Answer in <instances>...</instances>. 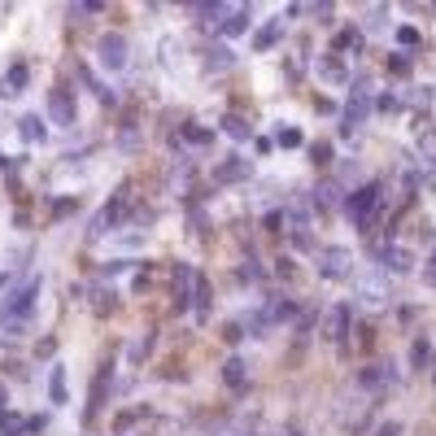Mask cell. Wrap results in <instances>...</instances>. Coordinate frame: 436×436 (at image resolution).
<instances>
[{
	"mask_svg": "<svg viewBox=\"0 0 436 436\" xmlns=\"http://www.w3.org/2000/svg\"><path fill=\"white\" fill-rule=\"evenodd\" d=\"M340 205H345V218L358 231H371L375 218H380V205H384V188L380 183H362V188H353Z\"/></svg>",
	"mask_w": 436,
	"mask_h": 436,
	"instance_id": "obj_1",
	"label": "cell"
},
{
	"mask_svg": "<svg viewBox=\"0 0 436 436\" xmlns=\"http://www.w3.org/2000/svg\"><path fill=\"white\" fill-rule=\"evenodd\" d=\"M40 288H44V279L40 275H31L22 288L9 292V301L0 305V327H14L9 336H22V327H27L31 319V310H35V297H40Z\"/></svg>",
	"mask_w": 436,
	"mask_h": 436,
	"instance_id": "obj_2",
	"label": "cell"
},
{
	"mask_svg": "<svg viewBox=\"0 0 436 436\" xmlns=\"http://www.w3.org/2000/svg\"><path fill=\"white\" fill-rule=\"evenodd\" d=\"M375 88L367 84V79H358V84H349V101H345V110H340V136L345 140H353L362 131V123L371 118V110H375Z\"/></svg>",
	"mask_w": 436,
	"mask_h": 436,
	"instance_id": "obj_3",
	"label": "cell"
},
{
	"mask_svg": "<svg viewBox=\"0 0 436 436\" xmlns=\"http://www.w3.org/2000/svg\"><path fill=\"white\" fill-rule=\"evenodd\" d=\"M314 270H319V279H349L353 275V253L345 244H323L314 253Z\"/></svg>",
	"mask_w": 436,
	"mask_h": 436,
	"instance_id": "obj_4",
	"label": "cell"
},
{
	"mask_svg": "<svg viewBox=\"0 0 436 436\" xmlns=\"http://www.w3.org/2000/svg\"><path fill=\"white\" fill-rule=\"evenodd\" d=\"M127 205H131V183H123V188H118V196H114V201L101 209L97 218H92V227H88V240H101V235L118 231V222H123Z\"/></svg>",
	"mask_w": 436,
	"mask_h": 436,
	"instance_id": "obj_5",
	"label": "cell"
},
{
	"mask_svg": "<svg viewBox=\"0 0 436 436\" xmlns=\"http://www.w3.org/2000/svg\"><path fill=\"white\" fill-rule=\"evenodd\" d=\"M97 62H101V70H110V75H123L127 62H131V44H127V35H101V40H97Z\"/></svg>",
	"mask_w": 436,
	"mask_h": 436,
	"instance_id": "obj_6",
	"label": "cell"
},
{
	"mask_svg": "<svg viewBox=\"0 0 436 436\" xmlns=\"http://www.w3.org/2000/svg\"><path fill=\"white\" fill-rule=\"evenodd\" d=\"M349 305H327V310L319 314V336L327 340V345H345V332H349Z\"/></svg>",
	"mask_w": 436,
	"mask_h": 436,
	"instance_id": "obj_7",
	"label": "cell"
},
{
	"mask_svg": "<svg viewBox=\"0 0 436 436\" xmlns=\"http://www.w3.org/2000/svg\"><path fill=\"white\" fill-rule=\"evenodd\" d=\"M110 384H114V362L105 358L101 371H97V380H92V402H88V410H84V423H92L105 406H110Z\"/></svg>",
	"mask_w": 436,
	"mask_h": 436,
	"instance_id": "obj_8",
	"label": "cell"
},
{
	"mask_svg": "<svg viewBox=\"0 0 436 436\" xmlns=\"http://www.w3.org/2000/svg\"><path fill=\"white\" fill-rule=\"evenodd\" d=\"M375 266H380V275H410V270H415V257H410L402 244H380V249H375Z\"/></svg>",
	"mask_w": 436,
	"mask_h": 436,
	"instance_id": "obj_9",
	"label": "cell"
},
{
	"mask_svg": "<svg viewBox=\"0 0 436 436\" xmlns=\"http://www.w3.org/2000/svg\"><path fill=\"white\" fill-rule=\"evenodd\" d=\"M292 18H297V5H288L284 14H275V18H270L266 27L253 35V53H266V49H275V44L284 40V31H288V22H292Z\"/></svg>",
	"mask_w": 436,
	"mask_h": 436,
	"instance_id": "obj_10",
	"label": "cell"
},
{
	"mask_svg": "<svg viewBox=\"0 0 436 436\" xmlns=\"http://www.w3.org/2000/svg\"><path fill=\"white\" fill-rule=\"evenodd\" d=\"M397 384V367L393 362H371V367L358 371V388H367V393H384V388Z\"/></svg>",
	"mask_w": 436,
	"mask_h": 436,
	"instance_id": "obj_11",
	"label": "cell"
},
{
	"mask_svg": "<svg viewBox=\"0 0 436 436\" xmlns=\"http://www.w3.org/2000/svg\"><path fill=\"white\" fill-rule=\"evenodd\" d=\"M388 279L384 275H362L358 279V305H367V310H384L388 305Z\"/></svg>",
	"mask_w": 436,
	"mask_h": 436,
	"instance_id": "obj_12",
	"label": "cell"
},
{
	"mask_svg": "<svg viewBox=\"0 0 436 436\" xmlns=\"http://www.w3.org/2000/svg\"><path fill=\"white\" fill-rule=\"evenodd\" d=\"M192 292H196V270L188 266V262H179L175 266V310H192Z\"/></svg>",
	"mask_w": 436,
	"mask_h": 436,
	"instance_id": "obj_13",
	"label": "cell"
},
{
	"mask_svg": "<svg viewBox=\"0 0 436 436\" xmlns=\"http://www.w3.org/2000/svg\"><path fill=\"white\" fill-rule=\"evenodd\" d=\"M49 118L57 127H75V101H70L66 88H53L49 92Z\"/></svg>",
	"mask_w": 436,
	"mask_h": 436,
	"instance_id": "obj_14",
	"label": "cell"
},
{
	"mask_svg": "<svg viewBox=\"0 0 436 436\" xmlns=\"http://www.w3.org/2000/svg\"><path fill=\"white\" fill-rule=\"evenodd\" d=\"M209 305H214V288H209L205 275H196V292H192V319L196 323H209Z\"/></svg>",
	"mask_w": 436,
	"mask_h": 436,
	"instance_id": "obj_15",
	"label": "cell"
},
{
	"mask_svg": "<svg viewBox=\"0 0 436 436\" xmlns=\"http://www.w3.org/2000/svg\"><path fill=\"white\" fill-rule=\"evenodd\" d=\"M222 384H227V388H244V384H249V362H244L240 353H231V358L222 362Z\"/></svg>",
	"mask_w": 436,
	"mask_h": 436,
	"instance_id": "obj_16",
	"label": "cell"
},
{
	"mask_svg": "<svg viewBox=\"0 0 436 436\" xmlns=\"http://www.w3.org/2000/svg\"><path fill=\"white\" fill-rule=\"evenodd\" d=\"M240 31H249V5H227V18H222V27L218 35H240Z\"/></svg>",
	"mask_w": 436,
	"mask_h": 436,
	"instance_id": "obj_17",
	"label": "cell"
},
{
	"mask_svg": "<svg viewBox=\"0 0 436 436\" xmlns=\"http://www.w3.org/2000/svg\"><path fill=\"white\" fill-rule=\"evenodd\" d=\"M310 205L314 209H336L340 205V183H319V188H310Z\"/></svg>",
	"mask_w": 436,
	"mask_h": 436,
	"instance_id": "obj_18",
	"label": "cell"
},
{
	"mask_svg": "<svg viewBox=\"0 0 436 436\" xmlns=\"http://www.w3.org/2000/svg\"><path fill=\"white\" fill-rule=\"evenodd\" d=\"M27 92V66H14V70H5V79H0V97H22Z\"/></svg>",
	"mask_w": 436,
	"mask_h": 436,
	"instance_id": "obj_19",
	"label": "cell"
},
{
	"mask_svg": "<svg viewBox=\"0 0 436 436\" xmlns=\"http://www.w3.org/2000/svg\"><path fill=\"white\" fill-rule=\"evenodd\" d=\"M49 402L53 406H66L70 402V388H66V367L57 362V367L49 371Z\"/></svg>",
	"mask_w": 436,
	"mask_h": 436,
	"instance_id": "obj_20",
	"label": "cell"
},
{
	"mask_svg": "<svg viewBox=\"0 0 436 436\" xmlns=\"http://www.w3.org/2000/svg\"><path fill=\"white\" fill-rule=\"evenodd\" d=\"M235 66V53L227 44H214V49H205V75H214V70H231Z\"/></svg>",
	"mask_w": 436,
	"mask_h": 436,
	"instance_id": "obj_21",
	"label": "cell"
},
{
	"mask_svg": "<svg viewBox=\"0 0 436 436\" xmlns=\"http://www.w3.org/2000/svg\"><path fill=\"white\" fill-rule=\"evenodd\" d=\"M319 75L327 79V84H349V70L340 66L336 53H323V57H319Z\"/></svg>",
	"mask_w": 436,
	"mask_h": 436,
	"instance_id": "obj_22",
	"label": "cell"
},
{
	"mask_svg": "<svg viewBox=\"0 0 436 436\" xmlns=\"http://www.w3.org/2000/svg\"><path fill=\"white\" fill-rule=\"evenodd\" d=\"M410 367H415V371H428V367H436V349L428 345V340H415V345H410Z\"/></svg>",
	"mask_w": 436,
	"mask_h": 436,
	"instance_id": "obj_23",
	"label": "cell"
},
{
	"mask_svg": "<svg viewBox=\"0 0 436 436\" xmlns=\"http://www.w3.org/2000/svg\"><path fill=\"white\" fill-rule=\"evenodd\" d=\"M18 131H22V140H27V144H40V140L49 136V131H44V118H40V114L18 118Z\"/></svg>",
	"mask_w": 436,
	"mask_h": 436,
	"instance_id": "obj_24",
	"label": "cell"
},
{
	"mask_svg": "<svg viewBox=\"0 0 436 436\" xmlns=\"http://www.w3.org/2000/svg\"><path fill=\"white\" fill-rule=\"evenodd\" d=\"M218 127H222V131H227L231 140H253V127H249V123H244V118H240V114H227V118H222V123H218Z\"/></svg>",
	"mask_w": 436,
	"mask_h": 436,
	"instance_id": "obj_25",
	"label": "cell"
},
{
	"mask_svg": "<svg viewBox=\"0 0 436 436\" xmlns=\"http://www.w3.org/2000/svg\"><path fill=\"white\" fill-rule=\"evenodd\" d=\"M249 175V162H227V166H218V183H231V179H244Z\"/></svg>",
	"mask_w": 436,
	"mask_h": 436,
	"instance_id": "obj_26",
	"label": "cell"
},
{
	"mask_svg": "<svg viewBox=\"0 0 436 436\" xmlns=\"http://www.w3.org/2000/svg\"><path fill=\"white\" fill-rule=\"evenodd\" d=\"M0 436H27V419L22 415H0Z\"/></svg>",
	"mask_w": 436,
	"mask_h": 436,
	"instance_id": "obj_27",
	"label": "cell"
},
{
	"mask_svg": "<svg viewBox=\"0 0 436 436\" xmlns=\"http://www.w3.org/2000/svg\"><path fill=\"white\" fill-rule=\"evenodd\" d=\"M114 305H118V292L110 297V292H105V288H92V310H97V314H110Z\"/></svg>",
	"mask_w": 436,
	"mask_h": 436,
	"instance_id": "obj_28",
	"label": "cell"
},
{
	"mask_svg": "<svg viewBox=\"0 0 436 436\" xmlns=\"http://www.w3.org/2000/svg\"><path fill=\"white\" fill-rule=\"evenodd\" d=\"M310 162H314V166H327V162H332V144H327V140L310 144Z\"/></svg>",
	"mask_w": 436,
	"mask_h": 436,
	"instance_id": "obj_29",
	"label": "cell"
},
{
	"mask_svg": "<svg viewBox=\"0 0 436 436\" xmlns=\"http://www.w3.org/2000/svg\"><path fill=\"white\" fill-rule=\"evenodd\" d=\"M275 140H279V144H284V149H297V144H305V136L297 131V127H284V131H279Z\"/></svg>",
	"mask_w": 436,
	"mask_h": 436,
	"instance_id": "obj_30",
	"label": "cell"
},
{
	"mask_svg": "<svg viewBox=\"0 0 436 436\" xmlns=\"http://www.w3.org/2000/svg\"><path fill=\"white\" fill-rule=\"evenodd\" d=\"M183 140H188V144H209L214 136H209L205 127H183Z\"/></svg>",
	"mask_w": 436,
	"mask_h": 436,
	"instance_id": "obj_31",
	"label": "cell"
},
{
	"mask_svg": "<svg viewBox=\"0 0 436 436\" xmlns=\"http://www.w3.org/2000/svg\"><path fill=\"white\" fill-rule=\"evenodd\" d=\"M388 70H393V75H410V57L406 53H393V57H388Z\"/></svg>",
	"mask_w": 436,
	"mask_h": 436,
	"instance_id": "obj_32",
	"label": "cell"
},
{
	"mask_svg": "<svg viewBox=\"0 0 436 436\" xmlns=\"http://www.w3.org/2000/svg\"><path fill=\"white\" fill-rule=\"evenodd\" d=\"M384 14H388L384 5H375V9H367V31H380V27H384Z\"/></svg>",
	"mask_w": 436,
	"mask_h": 436,
	"instance_id": "obj_33",
	"label": "cell"
},
{
	"mask_svg": "<svg viewBox=\"0 0 436 436\" xmlns=\"http://www.w3.org/2000/svg\"><path fill=\"white\" fill-rule=\"evenodd\" d=\"M375 110H380V114H393V110H402V97H393V92H388V97H380V101H375Z\"/></svg>",
	"mask_w": 436,
	"mask_h": 436,
	"instance_id": "obj_34",
	"label": "cell"
},
{
	"mask_svg": "<svg viewBox=\"0 0 436 436\" xmlns=\"http://www.w3.org/2000/svg\"><path fill=\"white\" fill-rule=\"evenodd\" d=\"M397 44H406V49H415V44H419V31H415V27H397Z\"/></svg>",
	"mask_w": 436,
	"mask_h": 436,
	"instance_id": "obj_35",
	"label": "cell"
},
{
	"mask_svg": "<svg viewBox=\"0 0 436 436\" xmlns=\"http://www.w3.org/2000/svg\"><path fill=\"white\" fill-rule=\"evenodd\" d=\"M127 266H131V262H123V257H114V262H105V266H101V275H105V279H114V275H123Z\"/></svg>",
	"mask_w": 436,
	"mask_h": 436,
	"instance_id": "obj_36",
	"label": "cell"
},
{
	"mask_svg": "<svg viewBox=\"0 0 436 436\" xmlns=\"http://www.w3.org/2000/svg\"><path fill=\"white\" fill-rule=\"evenodd\" d=\"M44 428H49V419H44V415H31L27 419V436H40Z\"/></svg>",
	"mask_w": 436,
	"mask_h": 436,
	"instance_id": "obj_37",
	"label": "cell"
},
{
	"mask_svg": "<svg viewBox=\"0 0 436 436\" xmlns=\"http://www.w3.org/2000/svg\"><path fill=\"white\" fill-rule=\"evenodd\" d=\"M70 209H79V201H75V196H70V201H57V205H53V218H66Z\"/></svg>",
	"mask_w": 436,
	"mask_h": 436,
	"instance_id": "obj_38",
	"label": "cell"
},
{
	"mask_svg": "<svg viewBox=\"0 0 436 436\" xmlns=\"http://www.w3.org/2000/svg\"><path fill=\"white\" fill-rule=\"evenodd\" d=\"M101 9H105V5H97V0H88V5H70V14L79 18V14H101Z\"/></svg>",
	"mask_w": 436,
	"mask_h": 436,
	"instance_id": "obj_39",
	"label": "cell"
},
{
	"mask_svg": "<svg viewBox=\"0 0 436 436\" xmlns=\"http://www.w3.org/2000/svg\"><path fill=\"white\" fill-rule=\"evenodd\" d=\"M375 436H402V423H397V419L393 423H380V432H375Z\"/></svg>",
	"mask_w": 436,
	"mask_h": 436,
	"instance_id": "obj_40",
	"label": "cell"
},
{
	"mask_svg": "<svg viewBox=\"0 0 436 436\" xmlns=\"http://www.w3.org/2000/svg\"><path fill=\"white\" fill-rule=\"evenodd\" d=\"M423 275H428V284H436V249L428 253V270H423Z\"/></svg>",
	"mask_w": 436,
	"mask_h": 436,
	"instance_id": "obj_41",
	"label": "cell"
},
{
	"mask_svg": "<svg viewBox=\"0 0 436 436\" xmlns=\"http://www.w3.org/2000/svg\"><path fill=\"white\" fill-rule=\"evenodd\" d=\"M214 436H257V432H249V428H222V432H214Z\"/></svg>",
	"mask_w": 436,
	"mask_h": 436,
	"instance_id": "obj_42",
	"label": "cell"
},
{
	"mask_svg": "<svg viewBox=\"0 0 436 436\" xmlns=\"http://www.w3.org/2000/svg\"><path fill=\"white\" fill-rule=\"evenodd\" d=\"M5 406H9V388L0 384V415H5Z\"/></svg>",
	"mask_w": 436,
	"mask_h": 436,
	"instance_id": "obj_43",
	"label": "cell"
},
{
	"mask_svg": "<svg viewBox=\"0 0 436 436\" xmlns=\"http://www.w3.org/2000/svg\"><path fill=\"white\" fill-rule=\"evenodd\" d=\"M279 436H305L301 428H284V432H279Z\"/></svg>",
	"mask_w": 436,
	"mask_h": 436,
	"instance_id": "obj_44",
	"label": "cell"
},
{
	"mask_svg": "<svg viewBox=\"0 0 436 436\" xmlns=\"http://www.w3.org/2000/svg\"><path fill=\"white\" fill-rule=\"evenodd\" d=\"M5 284H9V279H5V275H0V288H5Z\"/></svg>",
	"mask_w": 436,
	"mask_h": 436,
	"instance_id": "obj_45",
	"label": "cell"
}]
</instances>
